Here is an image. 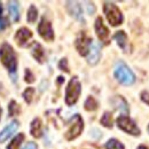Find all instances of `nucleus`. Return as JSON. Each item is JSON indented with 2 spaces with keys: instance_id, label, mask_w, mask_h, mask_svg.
I'll return each mask as SVG.
<instances>
[{
  "instance_id": "1",
  "label": "nucleus",
  "mask_w": 149,
  "mask_h": 149,
  "mask_svg": "<svg viewBox=\"0 0 149 149\" xmlns=\"http://www.w3.org/2000/svg\"><path fill=\"white\" fill-rule=\"evenodd\" d=\"M0 60H1V63L7 68V70L10 74L16 72V68H17L16 56L13 47L7 42H3L0 46Z\"/></svg>"
},
{
  "instance_id": "2",
  "label": "nucleus",
  "mask_w": 149,
  "mask_h": 149,
  "mask_svg": "<svg viewBox=\"0 0 149 149\" xmlns=\"http://www.w3.org/2000/svg\"><path fill=\"white\" fill-rule=\"evenodd\" d=\"M115 78L123 85H132L135 81V76L132 72L130 68L124 63V62H118L115 65V70H113Z\"/></svg>"
},
{
  "instance_id": "3",
  "label": "nucleus",
  "mask_w": 149,
  "mask_h": 149,
  "mask_svg": "<svg viewBox=\"0 0 149 149\" xmlns=\"http://www.w3.org/2000/svg\"><path fill=\"white\" fill-rule=\"evenodd\" d=\"M81 92V86L77 77H72L68 84L67 91H65V103L68 106H74L78 101V97Z\"/></svg>"
},
{
  "instance_id": "4",
  "label": "nucleus",
  "mask_w": 149,
  "mask_h": 149,
  "mask_svg": "<svg viewBox=\"0 0 149 149\" xmlns=\"http://www.w3.org/2000/svg\"><path fill=\"white\" fill-rule=\"evenodd\" d=\"M103 12L107 16L108 22L111 24L112 26H117L119 24H122L123 22V15L119 10V8L113 5L111 2H104L103 5Z\"/></svg>"
},
{
  "instance_id": "5",
  "label": "nucleus",
  "mask_w": 149,
  "mask_h": 149,
  "mask_svg": "<svg viewBox=\"0 0 149 149\" xmlns=\"http://www.w3.org/2000/svg\"><path fill=\"white\" fill-rule=\"evenodd\" d=\"M83 129H84V123H83L81 117L79 115H74L70 120V126L65 133V139L69 141L74 140L77 136L80 135V133L83 132Z\"/></svg>"
},
{
  "instance_id": "6",
  "label": "nucleus",
  "mask_w": 149,
  "mask_h": 149,
  "mask_svg": "<svg viewBox=\"0 0 149 149\" xmlns=\"http://www.w3.org/2000/svg\"><path fill=\"white\" fill-rule=\"evenodd\" d=\"M117 125L120 130H123L124 132L129 133L131 135H140V130L139 127L136 126V124L131 119L129 116H125V115H122L117 118Z\"/></svg>"
},
{
  "instance_id": "7",
  "label": "nucleus",
  "mask_w": 149,
  "mask_h": 149,
  "mask_svg": "<svg viewBox=\"0 0 149 149\" xmlns=\"http://www.w3.org/2000/svg\"><path fill=\"white\" fill-rule=\"evenodd\" d=\"M91 44H92L91 38L87 37V35L85 32H80L79 36L77 37V40H76V48L80 55L86 56L88 54Z\"/></svg>"
},
{
  "instance_id": "8",
  "label": "nucleus",
  "mask_w": 149,
  "mask_h": 149,
  "mask_svg": "<svg viewBox=\"0 0 149 149\" xmlns=\"http://www.w3.org/2000/svg\"><path fill=\"white\" fill-rule=\"evenodd\" d=\"M38 32L41 37L44 38L47 41H52L54 39V31L52 28V24L48 19H46L45 17H42L39 25H38Z\"/></svg>"
},
{
  "instance_id": "9",
  "label": "nucleus",
  "mask_w": 149,
  "mask_h": 149,
  "mask_svg": "<svg viewBox=\"0 0 149 149\" xmlns=\"http://www.w3.org/2000/svg\"><path fill=\"white\" fill-rule=\"evenodd\" d=\"M95 31L99 39L103 44H109V30L108 28L103 24V21L101 17H97L95 21Z\"/></svg>"
},
{
  "instance_id": "10",
  "label": "nucleus",
  "mask_w": 149,
  "mask_h": 149,
  "mask_svg": "<svg viewBox=\"0 0 149 149\" xmlns=\"http://www.w3.org/2000/svg\"><path fill=\"white\" fill-rule=\"evenodd\" d=\"M101 57V51H100V46L95 42H92L90 46V51L87 54V62L91 65H95Z\"/></svg>"
},
{
  "instance_id": "11",
  "label": "nucleus",
  "mask_w": 149,
  "mask_h": 149,
  "mask_svg": "<svg viewBox=\"0 0 149 149\" xmlns=\"http://www.w3.org/2000/svg\"><path fill=\"white\" fill-rule=\"evenodd\" d=\"M17 129H19V120H13L12 123H9L0 132V142H5L8 138H10L16 132Z\"/></svg>"
},
{
  "instance_id": "12",
  "label": "nucleus",
  "mask_w": 149,
  "mask_h": 149,
  "mask_svg": "<svg viewBox=\"0 0 149 149\" xmlns=\"http://www.w3.org/2000/svg\"><path fill=\"white\" fill-rule=\"evenodd\" d=\"M31 37H32V32L28 28H21L15 35V41L17 42L19 46H24Z\"/></svg>"
},
{
  "instance_id": "13",
  "label": "nucleus",
  "mask_w": 149,
  "mask_h": 149,
  "mask_svg": "<svg viewBox=\"0 0 149 149\" xmlns=\"http://www.w3.org/2000/svg\"><path fill=\"white\" fill-rule=\"evenodd\" d=\"M67 9L69 12V14L77 19H81L83 21V12H81V7L78 2L76 1H68L67 2Z\"/></svg>"
},
{
  "instance_id": "14",
  "label": "nucleus",
  "mask_w": 149,
  "mask_h": 149,
  "mask_svg": "<svg viewBox=\"0 0 149 149\" xmlns=\"http://www.w3.org/2000/svg\"><path fill=\"white\" fill-rule=\"evenodd\" d=\"M31 53H32V56L37 60L39 63H42L44 60H45V53H44V49L41 47V45L35 41L32 44V47H31Z\"/></svg>"
},
{
  "instance_id": "15",
  "label": "nucleus",
  "mask_w": 149,
  "mask_h": 149,
  "mask_svg": "<svg viewBox=\"0 0 149 149\" xmlns=\"http://www.w3.org/2000/svg\"><path fill=\"white\" fill-rule=\"evenodd\" d=\"M113 38H115V40L117 41L118 46H119L122 49H124L125 52L129 49V40H127V36L125 35L124 31H118V32H116Z\"/></svg>"
},
{
  "instance_id": "16",
  "label": "nucleus",
  "mask_w": 149,
  "mask_h": 149,
  "mask_svg": "<svg viewBox=\"0 0 149 149\" xmlns=\"http://www.w3.org/2000/svg\"><path fill=\"white\" fill-rule=\"evenodd\" d=\"M111 102H112V104H113L118 110H120V111L126 113V115L129 113L127 102L124 100V97H122V96H115L111 100Z\"/></svg>"
},
{
  "instance_id": "17",
  "label": "nucleus",
  "mask_w": 149,
  "mask_h": 149,
  "mask_svg": "<svg viewBox=\"0 0 149 149\" xmlns=\"http://www.w3.org/2000/svg\"><path fill=\"white\" fill-rule=\"evenodd\" d=\"M8 9H9V15L14 22H17L19 19V6L17 1H9L8 2Z\"/></svg>"
},
{
  "instance_id": "18",
  "label": "nucleus",
  "mask_w": 149,
  "mask_h": 149,
  "mask_svg": "<svg viewBox=\"0 0 149 149\" xmlns=\"http://www.w3.org/2000/svg\"><path fill=\"white\" fill-rule=\"evenodd\" d=\"M30 132L35 138H40L41 136V120L39 118H35L32 120Z\"/></svg>"
},
{
  "instance_id": "19",
  "label": "nucleus",
  "mask_w": 149,
  "mask_h": 149,
  "mask_svg": "<svg viewBox=\"0 0 149 149\" xmlns=\"http://www.w3.org/2000/svg\"><path fill=\"white\" fill-rule=\"evenodd\" d=\"M23 140H24V134H23V133H19V134H17V135L12 140V142L8 145L7 149H19L21 143L23 142Z\"/></svg>"
},
{
  "instance_id": "20",
  "label": "nucleus",
  "mask_w": 149,
  "mask_h": 149,
  "mask_svg": "<svg viewBox=\"0 0 149 149\" xmlns=\"http://www.w3.org/2000/svg\"><path fill=\"white\" fill-rule=\"evenodd\" d=\"M84 107H85V109L87 111H93L97 108V102H96V100L94 99L93 96H88L86 99L85 103H84Z\"/></svg>"
},
{
  "instance_id": "21",
  "label": "nucleus",
  "mask_w": 149,
  "mask_h": 149,
  "mask_svg": "<svg viewBox=\"0 0 149 149\" xmlns=\"http://www.w3.org/2000/svg\"><path fill=\"white\" fill-rule=\"evenodd\" d=\"M100 122H101V124H102L103 126H106V127H109V129H111V127H112V124H113V122H112L111 112H108V111L104 112Z\"/></svg>"
},
{
  "instance_id": "22",
  "label": "nucleus",
  "mask_w": 149,
  "mask_h": 149,
  "mask_svg": "<svg viewBox=\"0 0 149 149\" xmlns=\"http://www.w3.org/2000/svg\"><path fill=\"white\" fill-rule=\"evenodd\" d=\"M104 147H106V149H125L124 146H123V143H120L117 139H110V140H108Z\"/></svg>"
},
{
  "instance_id": "23",
  "label": "nucleus",
  "mask_w": 149,
  "mask_h": 149,
  "mask_svg": "<svg viewBox=\"0 0 149 149\" xmlns=\"http://www.w3.org/2000/svg\"><path fill=\"white\" fill-rule=\"evenodd\" d=\"M37 16H38L37 8H36L33 5H31L30 8H29V10H28V21H29L30 23H33V22L37 19Z\"/></svg>"
},
{
  "instance_id": "24",
  "label": "nucleus",
  "mask_w": 149,
  "mask_h": 149,
  "mask_svg": "<svg viewBox=\"0 0 149 149\" xmlns=\"http://www.w3.org/2000/svg\"><path fill=\"white\" fill-rule=\"evenodd\" d=\"M33 94H35V90H33L32 87H28V88L23 92V97H24V100H25L28 103H31L32 97H33Z\"/></svg>"
},
{
  "instance_id": "25",
  "label": "nucleus",
  "mask_w": 149,
  "mask_h": 149,
  "mask_svg": "<svg viewBox=\"0 0 149 149\" xmlns=\"http://www.w3.org/2000/svg\"><path fill=\"white\" fill-rule=\"evenodd\" d=\"M8 110H9V116H15V115L19 113V107L16 103V101H10Z\"/></svg>"
},
{
  "instance_id": "26",
  "label": "nucleus",
  "mask_w": 149,
  "mask_h": 149,
  "mask_svg": "<svg viewBox=\"0 0 149 149\" xmlns=\"http://www.w3.org/2000/svg\"><path fill=\"white\" fill-rule=\"evenodd\" d=\"M24 79H25V81H26V83H29V84L35 81V76H33L32 72H31V70H30V69H25Z\"/></svg>"
},
{
  "instance_id": "27",
  "label": "nucleus",
  "mask_w": 149,
  "mask_h": 149,
  "mask_svg": "<svg viewBox=\"0 0 149 149\" xmlns=\"http://www.w3.org/2000/svg\"><path fill=\"white\" fill-rule=\"evenodd\" d=\"M58 68H60L61 70L65 71V72H69V68H68V61H67V58H62V60L60 61V63H58Z\"/></svg>"
},
{
  "instance_id": "28",
  "label": "nucleus",
  "mask_w": 149,
  "mask_h": 149,
  "mask_svg": "<svg viewBox=\"0 0 149 149\" xmlns=\"http://www.w3.org/2000/svg\"><path fill=\"white\" fill-rule=\"evenodd\" d=\"M141 100H142V102L147 103V104L149 106V92L148 91H143V92H141Z\"/></svg>"
},
{
  "instance_id": "29",
  "label": "nucleus",
  "mask_w": 149,
  "mask_h": 149,
  "mask_svg": "<svg viewBox=\"0 0 149 149\" xmlns=\"http://www.w3.org/2000/svg\"><path fill=\"white\" fill-rule=\"evenodd\" d=\"M23 149H37V145L35 142H29Z\"/></svg>"
},
{
  "instance_id": "30",
  "label": "nucleus",
  "mask_w": 149,
  "mask_h": 149,
  "mask_svg": "<svg viewBox=\"0 0 149 149\" xmlns=\"http://www.w3.org/2000/svg\"><path fill=\"white\" fill-rule=\"evenodd\" d=\"M5 28H6V19H2V17L0 16V31L3 30Z\"/></svg>"
},
{
  "instance_id": "31",
  "label": "nucleus",
  "mask_w": 149,
  "mask_h": 149,
  "mask_svg": "<svg viewBox=\"0 0 149 149\" xmlns=\"http://www.w3.org/2000/svg\"><path fill=\"white\" fill-rule=\"evenodd\" d=\"M57 79H58V80H57V83H58V84H61V83H63V81H64V78H63V77H58Z\"/></svg>"
},
{
  "instance_id": "32",
  "label": "nucleus",
  "mask_w": 149,
  "mask_h": 149,
  "mask_svg": "<svg viewBox=\"0 0 149 149\" xmlns=\"http://www.w3.org/2000/svg\"><path fill=\"white\" fill-rule=\"evenodd\" d=\"M138 149H149L147 146H145V145H141V146H139L138 147Z\"/></svg>"
},
{
  "instance_id": "33",
  "label": "nucleus",
  "mask_w": 149,
  "mask_h": 149,
  "mask_svg": "<svg viewBox=\"0 0 149 149\" xmlns=\"http://www.w3.org/2000/svg\"><path fill=\"white\" fill-rule=\"evenodd\" d=\"M2 14V6H1V3H0V15Z\"/></svg>"
},
{
  "instance_id": "34",
  "label": "nucleus",
  "mask_w": 149,
  "mask_h": 149,
  "mask_svg": "<svg viewBox=\"0 0 149 149\" xmlns=\"http://www.w3.org/2000/svg\"><path fill=\"white\" fill-rule=\"evenodd\" d=\"M0 113H1V108H0Z\"/></svg>"
},
{
  "instance_id": "35",
  "label": "nucleus",
  "mask_w": 149,
  "mask_h": 149,
  "mask_svg": "<svg viewBox=\"0 0 149 149\" xmlns=\"http://www.w3.org/2000/svg\"><path fill=\"white\" fill-rule=\"evenodd\" d=\"M148 131H149V126H148Z\"/></svg>"
}]
</instances>
